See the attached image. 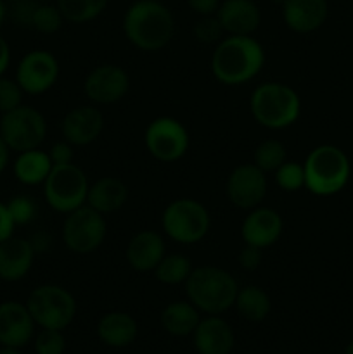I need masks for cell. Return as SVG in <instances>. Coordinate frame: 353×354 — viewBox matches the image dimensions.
I'll return each instance as SVG.
<instances>
[{"instance_id":"cell-1","label":"cell","mask_w":353,"mask_h":354,"mask_svg":"<svg viewBox=\"0 0 353 354\" xmlns=\"http://www.w3.org/2000/svg\"><path fill=\"white\" fill-rule=\"evenodd\" d=\"M265 66V50L253 35H227L215 47L211 73L215 80L227 86L251 82Z\"/></svg>"},{"instance_id":"cell-2","label":"cell","mask_w":353,"mask_h":354,"mask_svg":"<svg viewBox=\"0 0 353 354\" xmlns=\"http://www.w3.org/2000/svg\"><path fill=\"white\" fill-rule=\"evenodd\" d=\"M123 31L134 47L144 52H158L172 41L175 19L159 0H138L125 12Z\"/></svg>"},{"instance_id":"cell-3","label":"cell","mask_w":353,"mask_h":354,"mask_svg":"<svg viewBox=\"0 0 353 354\" xmlns=\"http://www.w3.org/2000/svg\"><path fill=\"white\" fill-rule=\"evenodd\" d=\"M187 299L206 315H221L235 303L239 286L234 277L218 266H197L185 280Z\"/></svg>"},{"instance_id":"cell-4","label":"cell","mask_w":353,"mask_h":354,"mask_svg":"<svg viewBox=\"0 0 353 354\" xmlns=\"http://www.w3.org/2000/svg\"><path fill=\"white\" fill-rule=\"evenodd\" d=\"M249 109L258 124L269 130H282L298 121L301 99L296 90L284 83H262L251 93Z\"/></svg>"},{"instance_id":"cell-5","label":"cell","mask_w":353,"mask_h":354,"mask_svg":"<svg viewBox=\"0 0 353 354\" xmlns=\"http://www.w3.org/2000/svg\"><path fill=\"white\" fill-rule=\"evenodd\" d=\"M305 189L320 197H329L345 189L350 178V161L336 145H318L303 162Z\"/></svg>"},{"instance_id":"cell-6","label":"cell","mask_w":353,"mask_h":354,"mask_svg":"<svg viewBox=\"0 0 353 354\" xmlns=\"http://www.w3.org/2000/svg\"><path fill=\"white\" fill-rule=\"evenodd\" d=\"M26 308L42 328L64 330L76 317V299L69 290L55 283H44L31 290Z\"/></svg>"},{"instance_id":"cell-7","label":"cell","mask_w":353,"mask_h":354,"mask_svg":"<svg viewBox=\"0 0 353 354\" xmlns=\"http://www.w3.org/2000/svg\"><path fill=\"white\" fill-rule=\"evenodd\" d=\"M211 218L204 204L194 199H176L165 207L161 216L163 232L179 244H197L206 237Z\"/></svg>"},{"instance_id":"cell-8","label":"cell","mask_w":353,"mask_h":354,"mask_svg":"<svg viewBox=\"0 0 353 354\" xmlns=\"http://www.w3.org/2000/svg\"><path fill=\"white\" fill-rule=\"evenodd\" d=\"M89 187L87 175L80 166L73 162L54 165L44 182V196L52 209L68 214L85 206Z\"/></svg>"},{"instance_id":"cell-9","label":"cell","mask_w":353,"mask_h":354,"mask_svg":"<svg viewBox=\"0 0 353 354\" xmlns=\"http://www.w3.org/2000/svg\"><path fill=\"white\" fill-rule=\"evenodd\" d=\"M0 137L10 151L17 154L38 149L47 137V121L35 107L21 106L2 113L0 118Z\"/></svg>"},{"instance_id":"cell-10","label":"cell","mask_w":353,"mask_h":354,"mask_svg":"<svg viewBox=\"0 0 353 354\" xmlns=\"http://www.w3.org/2000/svg\"><path fill=\"white\" fill-rule=\"evenodd\" d=\"M106 235L107 223L104 214L87 204L66 214L62 223V242L71 252L90 254L102 245Z\"/></svg>"},{"instance_id":"cell-11","label":"cell","mask_w":353,"mask_h":354,"mask_svg":"<svg viewBox=\"0 0 353 354\" xmlns=\"http://www.w3.org/2000/svg\"><path fill=\"white\" fill-rule=\"evenodd\" d=\"M144 144L149 154L161 162H175L189 151L190 137L176 118L159 116L147 124Z\"/></svg>"},{"instance_id":"cell-12","label":"cell","mask_w":353,"mask_h":354,"mask_svg":"<svg viewBox=\"0 0 353 354\" xmlns=\"http://www.w3.org/2000/svg\"><path fill=\"white\" fill-rule=\"evenodd\" d=\"M59 78V62L47 50H31L19 61L16 82L28 95H42L55 85Z\"/></svg>"},{"instance_id":"cell-13","label":"cell","mask_w":353,"mask_h":354,"mask_svg":"<svg viewBox=\"0 0 353 354\" xmlns=\"http://www.w3.org/2000/svg\"><path fill=\"white\" fill-rule=\"evenodd\" d=\"M266 173H263L258 166L241 165L232 169L225 183V194L228 201L239 209L251 211L263 203L269 189Z\"/></svg>"},{"instance_id":"cell-14","label":"cell","mask_w":353,"mask_h":354,"mask_svg":"<svg viewBox=\"0 0 353 354\" xmlns=\"http://www.w3.org/2000/svg\"><path fill=\"white\" fill-rule=\"evenodd\" d=\"M83 90L93 104L107 106L127 95L130 90V76L121 66L100 64L87 75Z\"/></svg>"},{"instance_id":"cell-15","label":"cell","mask_w":353,"mask_h":354,"mask_svg":"<svg viewBox=\"0 0 353 354\" xmlns=\"http://www.w3.org/2000/svg\"><path fill=\"white\" fill-rule=\"evenodd\" d=\"M104 130V116L97 107L80 106L61 121V133L73 147H85L96 142Z\"/></svg>"},{"instance_id":"cell-16","label":"cell","mask_w":353,"mask_h":354,"mask_svg":"<svg viewBox=\"0 0 353 354\" xmlns=\"http://www.w3.org/2000/svg\"><path fill=\"white\" fill-rule=\"evenodd\" d=\"M284 221L275 209L270 207H255L249 211L241 225V237L244 244L258 249H266L275 244L282 235Z\"/></svg>"},{"instance_id":"cell-17","label":"cell","mask_w":353,"mask_h":354,"mask_svg":"<svg viewBox=\"0 0 353 354\" xmlns=\"http://www.w3.org/2000/svg\"><path fill=\"white\" fill-rule=\"evenodd\" d=\"M35 320L26 304L6 301L0 304V344L10 348H23L35 334Z\"/></svg>"},{"instance_id":"cell-18","label":"cell","mask_w":353,"mask_h":354,"mask_svg":"<svg viewBox=\"0 0 353 354\" xmlns=\"http://www.w3.org/2000/svg\"><path fill=\"white\" fill-rule=\"evenodd\" d=\"M327 14V0H282L284 24L294 33H314L325 23Z\"/></svg>"},{"instance_id":"cell-19","label":"cell","mask_w":353,"mask_h":354,"mask_svg":"<svg viewBox=\"0 0 353 354\" xmlns=\"http://www.w3.org/2000/svg\"><path fill=\"white\" fill-rule=\"evenodd\" d=\"M35 261V244L23 237H9L0 244V279L19 282L30 273Z\"/></svg>"},{"instance_id":"cell-20","label":"cell","mask_w":353,"mask_h":354,"mask_svg":"<svg viewBox=\"0 0 353 354\" xmlns=\"http://www.w3.org/2000/svg\"><path fill=\"white\" fill-rule=\"evenodd\" d=\"M215 16L227 35H253L262 23V12L255 0H225Z\"/></svg>"},{"instance_id":"cell-21","label":"cell","mask_w":353,"mask_h":354,"mask_svg":"<svg viewBox=\"0 0 353 354\" xmlns=\"http://www.w3.org/2000/svg\"><path fill=\"white\" fill-rule=\"evenodd\" d=\"M194 346L199 354H230L235 335L220 315H208L194 330Z\"/></svg>"},{"instance_id":"cell-22","label":"cell","mask_w":353,"mask_h":354,"mask_svg":"<svg viewBox=\"0 0 353 354\" xmlns=\"http://www.w3.org/2000/svg\"><path fill=\"white\" fill-rule=\"evenodd\" d=\"M166 254L165 241L154 230H142L130 239L127 245V261L132 270L141 273L154 272Z\"/></svg>"},{"instance_id":"cell-23","label":"cell","mask_w":353,"mask_h":354,"mask_svg":"<svg viewBox=\"0 0 353 354\" xmlns=\"http://www.w3.org/2000/svg\"><path fill=\"white\" fill-rule=\"evenodd\" d=\"M128 199V187L116 176H102L89 187L87 206L99 211L100 214H109L121 209Z\"/></svg>"},{"instance_id":"cell-24","label":"cell","mask_w":353,"mask_h":354,"mask_svg":"<svg viewBox=\"0 0 353 354\" xmlns=\"http://www.w3.org/2000/svg\"><path fill=\"white\" fill-rule=\"evenodd\" d=\"M138 334L137 322L125 311L106 313L97 324V335L109 348H127Z\"/></svg>"},{"instance_id":"cell-25","label":"cell","mask_w":353,"mask_h":354,"mask_svg":"<svg viewBox=\"0 0 353 354\" xmlns=\"http://www.w3.org/2000/svg\"><path fill=\"white\" fill-rule=\"evenodd\" d=\"M201 311L187 301H173L161 311V327L175 337H187L194 334L201 322Z\"/></svg>"},{"instance_id":"cell-26","label":"cell","mask_w":353,"mask_h":354,"mask_svg":"<svg viewBox=\"0 0 353 354\" xmlns=\"http://www.w3.org/2000/svg\"><path fill=\"white\" fill-rule=\"evenodd\" d=\"M52 166L54 165H52L48 152L40 151V149H31V151L19 152L17 159L14 161L12 169L17 182L33 187L47 180Z\"/></svg>"},{"instance_id":"cell-27","label":"cell","mask_w":353,"mask_h":354,"mask_svg":"<svg viewBox=\"0 0 353 354\" xmlns=\"http://www.w3.org/2000/svg\"><path fill=\"white\" fill-rule=\"evenodd\" d=\"M234 306L244 320L258 324V322H263L270 315L272 301H270V296L262 287L246 286L237 290Z\"/></svg>"},{"instance_id":"cell-28","label":"cell","mask_w":353,"mask_h":354,"mask_svg":"<svg viewBox=\"0 0 353 354\" xmlns=\"http://www.w3.org/2000/svg\"><path fill=\"white\" fill-rule=\"evenodd\" d=\"M192 268V263L185 254H180V252L165 254L154 268V277L158 282L165 286H179V283H185Z\"/></svg>"},{"instance_id":"cell-29","label":"cell","mask_w":353,"mask_h":354,"mask_svg":"<svg viewBox=\"0 0 353 354\" xmlns=\"http://www.w3.org/2000/svg\"><path fill=\"white\" fill-rule=\"evenodd\" d=\"M109 0H57L64 21L83 24L93 21L106 10Z\"/></svg>"},{"instance_id":"cell-30","label":"cell","mask_w":353,"mask_h":354,"mask_svg":"<svg viewBox=\"0 0 353 354\" xmlns=\"http://www.w3.org/2000/svg\"><path fill=\"white\" fill-rule=\"evenodd\" d=\"M287 161L286 145L277 138L263 140L253 154V165L258 166L263 173H275Z\"/></svg>"},{"instance_id":"cell-31","label":"cell","mask_w":353,"mask_h":354,"mask_svg":"<svg viewBox=\"0 0 353 354\" xmlns=\"http://www.w3.org/2000/svg\"><path fill=\"white\" fill-rule=\"evenodd\" d=\"M64 17H62L61 10L57 6H48V3H38L37 10L33 14V23L31 28L37 30L38 33L52 35L57 33L61 30Z\"/></svg>"},{"instance_id":"cell-32","label":"cell","mask_w":353,"mask_h":354,"mask_svg":"<svg viewBox=\"0 0 353 354\" xmlns=\"http://www.w3.org/2000/svg\"><path fill=\"white\" fill-rule=\"evenodd\" d=\"M275 183L284 192H298L305 187L303 165L296 161H286L275 171Z\"/></svg>"},{"instance_id":"cell-33","label":"cell","mask_w":353,"mask_h":354,"mask_svg":"<svg viewBox=\"0 0 353 354\" xmlns=\"http://www.w3.org/2000/svg\"><path fill=\"white\" fill-rule=\"evenodd\" d=\"M192 33L194 38H196L199 44L211 45L218 44V41L224 38L225 31L224 28H221L218 17L215 16V14H211V16H201L199 19L196 21V24H194L192 28Z\"/></svg>"},{"instance_id":"cell-34","label":"cell","mask_w":353,"mask_h":354,"mask_svg":"<svg viewBox=\"0 0 353 354\" xmlns=\"http://www.w3.org/2000/svg\"><path fill=\"white\" fill-rule=\"evenodd\" d=\"M35 351L37 354H64L66 339L62 330L42 328L35 339Z\"/></svg>"},{"instance_id":"cell-35","label":"cell","mask_w":353,"mask_h":354,"mask_svg":"<svg viewBox=\"0 0 353 354\" xmlns=\"http://www.w3.org/2000/svg\"><path fill=\"white\" fill-rule=\"evenodd\" d=\"M7 209H9L10 216H12L16 227L19 225H28L30 221L35 220L37 216V204L33 199L26 196H17L7 203Z\"/></svg>"},{"instance_id":"cell-36","label":"cell","mask_w":353,"mask_h":354,"mask_svg":"<svg viewBox=\"0 0 353 354\" xmlns=\"http://www.w3.org/2000/svg\"><path fill=\"white\" fill-rule=\"evenodd\" d=\"M23 90L17 82L0 76V113L14 109L23 104Z\"/></svg>"},{"instance_id":"cell-37","label":"cell","mask_w":353,"mask_h":354,"mask_svg":"<svg viewBox=\"0 0 353 354\" xmlns=\"http://www.w3.org/2000/svg\"><path fill=\"white\" fill-rule=\"evenodd\" d=\"M38 2L35 0H19V2L10 3V19L19 26L31 28L33 23V14L37 10Z\"/></svg>"},{"instance_id":"cell-38","label":"cell","mask_w":353,"mask_h":354,"mask_svg":"<svg viewBox=\"0 0 353 354\" xmlns=\"http://www.w3.org/2000/svg\"><path fill=\"white\" fill-rule=\"evenodd\" d=\"M237 261L242 270L255 272V270L262 265V249L244 244V248H242L241 252H239Z\"/></svg>"},{"instance_id":"cell-39","label":"cell","mask_w":353,"mask_h":354,"mask_svg":"<svg viewBox=\"0 0 353 354\" xmlns=\"http://www.w3.org/2000/svg\"><path fill=\"white\" fill-rule=\"evenodd\" d=\"M48 156H51L52 165H68V162H73L75 152H73V145L69 142L62 140L52 145V149L48 151Z\"/></svg>"},{"instance_id":"cell-40","label":"cell","mask_w":353,"mask_h":354,"mask_svg":"<svg viewBox=\"0 0 353 354\" xmlns=\"http://www.w3.org/2000/svg\"><path fill=\"white\" fill-rule=\"evenodd\" d=\"M14 228H16V223H14L12 216L7 209V204L0 203V244L9 237H12Z\"/></svg>"},{"instance_id":"cell-41","label":"cell","mask_w":353,"mask_h":354,"mask_svg":"<svg viewBox=\"0 0 353 354\" xmlns=\"http://www.w3.org/2000/svg\"><path fill=\"white\" fill-rule=\"evenodd\" d=\"M187 3L199 16H211V14H217L221 2L220 0H187Z\"/></svg>"},{"instance_id":"cell-42","label":"cell","mask_w":353,"mask_h":354,"mask_svg":"<svg viewBox=\"0 0 353 354\" xmlns=\"http://www.w3.org/2000/svg\"><path fill=\"white\" fill-rule=\"evenodd\" d=\"M10 64V47L7 44L6 38L0 35V76H3V73L7 71Z\"/></svg>"},{"instance_id":"cell-43","label":"cell","mask_w":353,"mask_h":354,"mask_svg":"<svg viewBox=\"0 0 353 354\" xmlns=\"http://www.w3.org/2000/svg\"><path fill=\"white\" fill-rule=\"evenodd\" d=\"M9 152H10V149L7 147V144L3 142V138L0 137V173L7 168V162H9Z\"/></svg>"},{"instance_id":"cell-44","label":"cell","mask_w":353,"mask_h":354,"mask_svg":"<svg viewBox=\"0 0 353 354\" xmlns=\"http://www.w3.org/2000/svg\"><path fill=\"white\" fill-rule=\"evenodd\" d=\"M0 354H21V351L17 348H10V346H2Z\"/></svg>"},{"instance_id":"cell-45","label":"cell","mask_w":353,"mask_h":354,"mask_svg":"<svg viewBox=\"0 0 353 354\" xmlns=\"http://www.w3.org/2000/svg\"><path fill=\"white\" fill-rule=\"evenodd\" d=\"M6 0H0V24H2V21H3V17H6V14H7V9H6Z\"/></svg>"},{"instance_id":"cell-46","label":"cell","mask_w":353,"mask_h":354,"mask_svg":"<svg viewBox=\"0 0 353 354\" xmlns=\"http://www.w3.org/2000/svg\"><path fill=\"white\" fill-rule=\"evenodd\" d=\"M345 354H353V341L350 342L348 346H346V351H345Z\"/></svg>"},{"instance_id":"cell-47","label":"cell","mask_w":353,"mask_h":354,"mask_svg":"<svg viewBox=\"0 0 353 354\" xmlns=\"http://www.w3.org/2000/svg\"><path fill=\"white\" fill-rule=\"evenodd\" d=\"M6 2H9V3H12V2H19V0H6Z\"/></svg>"}]
</instances>
